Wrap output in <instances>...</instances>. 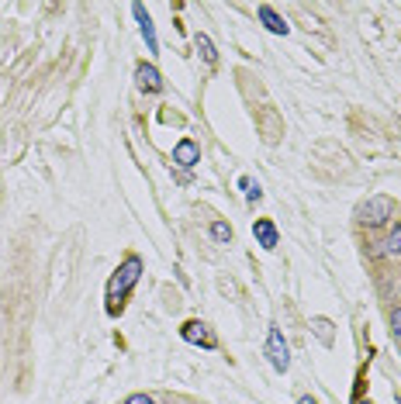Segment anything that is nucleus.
Returning a JSON list of instances; mask_svg holds the SVG:
<instances>
[{
    "label": "nucleus",
    "instance_id": "8",
    "mask_svg": "<svg viewBox=\"0 0 401 404\" xmlns=\"http://www.w3.org/2000/svg\"><path fill=\"white\" fill-rule=\"evenodd\" d=\"M135 80H138V87L146 90V93H159L163 90V76H159V69L156 66H142L135 69Z\"/></svg>",
    "mask_w": 401,
    "mask_h": 404
},
{
    "label": "nucleus",
    "instance_id": "15",
    "mask_svg": "<svg viewBox=\"0 0 401 404\" xmlns=\"http://www.w3.org/2000/svg\"><path fill=\"white\" fill-rule=\"evenodd\" d=\"M391 332H395V338L401 342V308H395V311H391Z\"/></svg>",
    "mask_w": 401,
    "mask_h": 404
},
{
    "label": "nucleus",
    "instance_id": "10",
    "mask_svg": "<svg viewBox=\"0 0 401 404\" xmlns=\"http://www.w3.org/2000/svg\"><path fill=\"white\" fill-rule=\"evenodd\" d=\"M194 45H198V52L204 56V63H211V66H215L218 52H215V45H211V38H208V35H198V38H194Z\"/></svg>",
    "mask_w": 401,
    "mask_h": 404
},
{
    "label": "nucleus",
    "instance_id": "7",
    "mask_svg": "<svg viewBox=\"0 0 401 404\" xmlns=\"http://www.w3.org/2000/svg\"><path fill=\"white\" fill-rule=\"evenodd\" d=\"M253 235H256V242H260L263 249H277V242H280L277 224L270 222V218H260V222L253 224Z\"/></svg>",
    "mask_w": 401,
    "mask_h": 404
},
{
    "label": "nucleus",
    "instance_id": "16",
    "mask_svg": "<svg viewBox=\"0 0 401 404\" xmlns=\"http://www.w3.org/2000/svg\"><path fill=\"white\" fill-rule=\"evenodd\" d=\"M125 404H156V401H153L149 394H132V398H128Z\"/></svg>",
    "mask_w": 401,
    "mask_h": 404
},
{
    "label": "nucleus",
    "instance_id": "4",
    "mask_svg": "<svg viewBox=\"0 0 401 404\" xmlns=\"http://www.w3.org/2000/svg\"><path fill=\"white\" fill-rule=\"evenodd\" d=\"M132 14H135V21H138V31H142V38H146V45H149V52H159L156 24H153V18H149V11H146L142 4H132Z\"/></svg>",
    "mask_w": 401,
    "mask_h": 404
},
{
    "label": "nucleus",
    "instance_id": "14",
    "mask_svg": "<svg viewBox=\"0 0 401 404\" xmlns=\"http://www.w3.org/2000/svg\"><path fill=\"white\" fill-rule=\"evenodd\" d=\"M384 249H387V252H401V224H395V228H391V235H387Z\"/></svg>",
    "mask_w": 401,
    "mask_h": 404
},
{
    "label": "nucleus",
    "instance_id": "2",
    "mask_svg": "<svg viewBox=\"0 0 401 404\" xmlns=\"http://www.w3.org/2000/svg\"><path fill=\"white\" fill-rule=\"evenodd\" d=\"M395 214V201L391 197H370V201H363L357 207V218H360V224H370V228H377V224H384L387 218Z\"/></svg>",
    "mask_w": 401,
    "mask_h": 404
},
{
    "label": "nucleus",
    "instance_id": "3",
    "mask_svg": "<svg viewBox=\"0 0 401 404\" xmlns=\"http://www.w3.org/2000/svg\"><path fill=\"white\" fill-rule=\"evenodd\" d=\"M267 359L277 373H284L290 366V349H288V342H284V332L277 325H270V332H267Z\"/></svg>",
    "mask_w": 401,
    "mask_h": 404
},
{
    "label": "nucleus",
    "instance_id": "12",
    "mask_svg": "<svg viewBox=\"0 0 401 404\" xmlns=\"http://www.w3.org/2000/svg\"><path fill=\"white\" fill-rule=\"evenodd\" d=\"M312 325H315V336L322 338V342H325V346H333V325H329V321H325V318H315Z\"/></svg>",
    "mask_w": 401,
    "mask_h": 404
},
{
    "label": "nucleus",
    "instance_id": "18",
    "mask_svg": "<svg viewBox=\"0 0 401 404\" xmlns=\"http://www.w3.org/2000/svg\"><path fill=\"white\" fill-rule=\"evenodd\" d=\"M360 404H370V401H360Z\"/></svg>",
    "mask_w": 401,
    "mask_h": 404
},
{
    "label": "nucleus",
    "instance_id": "1",
    "mask_svg": "<svg viewBox=\"0 0 401 404\" xmlns=\"http://www.w3.org/2000/svg\"><path fill=\"white\" fill-rule=\"evenodd\" d=\"M138 276H142V259L138 256H128L121 266H118V273L111 276V284H108V311H114V308H121V297L132 291L135 284H138Z\"/></svg>",
    "mask_w": 401,
    "mask_h": 404
},
{
    "label": "nucleus",
    "instance_id": "5",
    "mask_svg": "<svg viewBox=\"0 0 401 404\" xmlns=\"http://www.w3.org/2000/svg\"><path fill=\"white\" fill-rule=\"evenodd\" d=\"M180 336H183V342H191V346L215 349V336L208 332V325H204V321H187V325L180 328Z\"/></svg>",
    "mask_w": 401,
    "mask_h": 404
},
{
    "label": "nucleus",
    "instance_id": "19",
    "mask_svg": "<svg viewBox=\"0 0 401 404\" xmlns=\"http://www.w3.org/2000/svg\"><path fill=\"white\" fill-rule=\"evenodd\" d=\"M398 404H401V394H398Z\"/></svg>",
    "mask_w": 401,
    "mask_h": 404
},
{
    "label": "nucleus",
    "instance_id": "13",
    "mask_svg": "<svg viewBox=\"0 0 401 404\" xmlns=\"http://www.w3.org/2000/svg\"><path fill=\"white\" fill-rule=\"evenodd\" d=\"M239 187H243V190H245V197H249V204H256V201H260V197H263V190H260V183H253V180H249V177H243V180H239Z\"/></svg>",
    "mask_w": 401,
    "mask_h": 404
},
{
    "label": "nucleus",
    "instance_id": "11",
    "mask_svg": "<svg viewBox=\"0 0 401 404\" xmlns=\"http://www.w3.org/2000/svg\"><path fill=\"white\" fill-rule=\"evenodd\" d=\"M208 232H211V239H215V242H222V246H228V242H232V228H228L225 222H211V228H208Z\"/></svg>",
    "mask_w": 401,
    "mask_h": 404
},
{
    "label": "nucleus",
    "instance_id": "17",
    "mask_svg": "<svg viewBox=\"0 0 401 404\" xmlns=\"http://www.w3.org/2000/svg\"><path fill=\"white\" fill-rule=\"evenodd\" d=\"M298 404H315V398H308V394H305V398H298Z\"/></svg>",
    "mask_w": 401,
    "mask_h": 404
},
{
    "label": "nucleus",
    "instance_id": "6",
    "mask_svg": "<svg viewBox=\"0 0 401 404\" xmlns=\"http://www.w3.org/2000/svg\"><path fill=\"white\" fill-rule=\"evenodd\" d=\"M173 162L183 166V170H191V166H198L200 162V149L194 138H180L177 145H173Z\"/></svg>",
    "mask_w": 401,
    "mask_h": 404
},
{
    "label": "nucleus",
    "instance_id": "9",
    "mask_svg": "<svg viewBox=\"0 0 401 404\" xmlns=\"http://www.w3.org/2000/svg\"><path fill=\"white\" fill-rule=\"evenodd\" d=\"M260 21L267 24V31H273V35H288V21H284L270 4H260Z\"/></svg>",
    "mask_w": 401,
    "mask_h": 404
}]
</instances>
